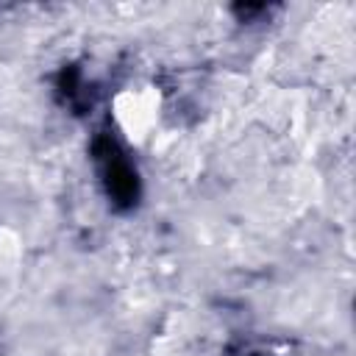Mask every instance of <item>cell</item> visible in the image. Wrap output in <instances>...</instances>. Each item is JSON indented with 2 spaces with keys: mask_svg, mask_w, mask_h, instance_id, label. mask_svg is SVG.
I'll return each mask as SVG.
<instances>
[{
  "mask_svg": "<svg viewBox=\"0 0 356 356\" xmlns=\"http://www.w3.org/2000/svg\"><path fill=\"white\" fill-rule=\"evenodd\" d=\"M117 117L128 131V136L134 134L139 136L153 122V97L147 92H128L125 97L117 100Z\"/></svg>",
  "mask_w": 356,
  "mask_h": 356,
  "instance_id": "cell-1",
  "label": "cell"
}]
</instances>
